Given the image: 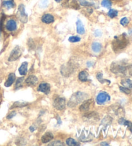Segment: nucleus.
<instances>
[{
  "label": "nucleus",
  "instance_id": "72a5a7b5",
  "mask_svg": "<svg viewBox=\"0 0 132 146\" xmlns=\"http://www.w3.org/2000/svg\"><path fill=\"white\" fill-rule=\"evenodd\" d=\"M120 23L121 25H123L124 27H126L127 25L129 23V19L127 17H123L122 18L120 21Z\"/></svg>",
  "mask_w": 132,
  "mask_h": 146
},
{
  "label": "nucleus",
  "instance_id": "7c9ffc66",
  "mask_svg": "<svg viewBox=\"0 0 132 146\" xmlns=\"http://www.w3.org/2000/svg\"><path fill=\"white\" fill-rule=\"evenodd\" d=\"M108 16L110 17V18H114V17L117 16L118 11H116V10H115V9H110L108 12Z\"/></svg>",
  "mask_w": 132,
  "mask_h": 146
},
{
  "label": "nucleus",
  "instance_id": "5701e85b",
  "mask_svg": "<svg viewBox=\"0 0 132 146\" xmlns=\"http://www.w3.org/2000/svg\"><path fill=\"white\" fill-rule=\"evenodd\" d=\"M121 84L128 89L132 88V80L129 79H124L121 80Z\"/></svg>",
  "mask_w": 132,
  "mask_h": 146
},
{
  "label": "nucleus",
  "instance_id": "a19ab883",
  "mask_svg": "<svg viewBox=\"0 0 132 146\" xmlns=\"http://www.w3.org/2000/svg\"><path fill=\"white\" fill-rule=\"evenodd\" d=\"M55 1L56 2H57V3H59V2H61V0H55Z\"/></svg>",
  "mask_w": 132,
  "mask_h": 146
},
{
  "label": "nucleus",
  "instance_id": "f3484780",
  "mask_svg": "<svg viewBox=\"0 0 132 146\" xmlns=\"http://www.w3.org/2000/svg\"><path fill=\"white\" fill-rule=\"evenodd\" d=\"M54 139V135L51 132H47L42 136L41 142L43 143H47Z\"/></svg>",
  "mask_w": 132,
  "mask_h": 146
},
{
  "label": "nucleus",
  "instance_id": "6e6552de",
  "mask_svg": "<svg viewBox=\"0 0 132 146\" xmlns=\"http://www.w3.org/2000/svg\"><path fill=\"white\" fill-rule=\"evenodd\" d=\"M109 112H110L111 115H114L115 116H117L120 118L123 117L124 115V111L121 108L120 106L117 105H113L109 108Z\"/></svg>",
  "mask_w": 132,
  "mask_h": 146
},
{
  "label": "nucleus",
  "instance_id": "0eeeda50",
  "mask_svg": "<svg viewBox=\"0 0 132 146\" xmlns=\"http://www.w3.org/2000/svg\"><path fill=\"white\" fill-rule=\"evenodd\" d=\"M21 54L22 51L21 48L19 46H16L13 50H12V52L11 53V55H10L8 59V61L10 62L16 61V60L19 59V57H21Z\"/></svg>",
  "mask_w": 132,
  "mask_h": 146
},
{
  "label": "nucleus",
  "instance_id": "6ab92c4d",
  "mask_svg": "<svg viewBox=\"0 0 132 146\" xmlns=\"http://www.w3.org/2000/svg\"><path fill=\"white\" fill-rule=\"evenodd\" d=\"M19 73L21 75H26L28 72V62H23L19 68Z\"/></svg>",
  "mask_w": 132,
  "mask_h": 146
},
{
  "label": "nucleus",
  "instance_id": "c85d7f7f",
  "mask_svg": "<svg viewBox=\"0 0 132 146\" xmlns=\"http://www.w3.org/2000/svg\"><path fill=\"white\" fill-rule=\"evenodd\" d=\"M101 5L106 9H110L111 7V1L110 0H103L101 2Z\"/></svg>",
  "mask_w": 132,
  "mask_h": 146
},
{
  "label": "nucleus",
  "instance_id": "f257e3e1",
  "mask_svg": "<svg viewBox=\"0 0 132 146\" xmlns=\"http://www.w3.org/2000/svg\"><path fill=\"white\" fill-rule=\"evenodd\" d=\"M110 71L119 76H132V64L124 61L113 62L110 66Z\"/></svg>",
  "mask_w": 132,
  "mask_h": 146
},
{
  "label": "nucleus",
  "instance_id": "4be33fe9",
  "mask_svg": "<svg viewBox=\"0 0 132 146\" xmlns=\"http://www.w3.org/2000/svg\"><path fill=\"white\" fill-rule=\"evenodd\" d=\"M119 123L121 125H126V126L128 127L129 130L132 133V122L128 121V120H126L123 117H121V119L119 120Z\"/></svg>",
  "mask_w": 132,
  "mask_h": 146
},
{
  "label": "nucleus",
  "instance_id": "7ed1b4c3",
  "mask_svg": "<svg viewBox=\"0 0 132 146\" xmlns=\"http://www.w3.org/2000/svg\"><path fill=\"white\" fill-rule=\"evenodd\" d=\"M87 96L88 94H86L85 92H77L75 93L70 97L69 101L68 102V106L70 108L77 106L79 104L82 103L86 99Z\"/></svg>",
  "mask_w": 132,
  "mask_h": 146
},
{
  "label": "nucleus",
  "instance_id": "aec40b11",
  "mask_svg": "<svg viewBox=\"0 0 132 146\" xmlns=\"http://www.w3.org/2000/svg\"><path fill=\"white\" fill-rule=\"evenodd\" d=\"M88 77H89V74H88V73L86 72V70L81 71L79 74V75H78L79 79L82 82L88 81Z\"/></svg>",
  "mask_w": 132,
  "mask_h": 146
},
{
  "label": "nucleus",
  "instance_id": "ddd939ff",
  "mask_svg": "<svg viewBox=\"0 0 132 146\" xmlns=\"http://www.w3.org/2000/svg\"><path fill=\"white\" fill-rule=\"evenodd\" d=\"M63 6L75 10H78L80 9L79 5L77 2L75 0H67L64 3H63Z\"/></svg>",
  "mask_w": 132,
  "mask_h": 146
},
{
  "label": "nucleus",
  "instance_id": "b1692460",
  "mask_svg": "<svg viewBox=\"0 0 132 146\" xmlns=\"http://www.w3.org/2000/svg\"><path fill=\"white\" fill-rule=\"evenodd\" d=\"M3 6L7 9H11L15 7V3L13 0H7L3 2Z\"/></svg>",
  "mask_w": 132,
  "mask_h": 146
},
{
  "label": "nucleus",
  "instance_id": "20e7f679",
  "mask_svg": "<svg viewBox=\"0 0 132 146\" xmlns=\"http://www.w3.org/2000/svg\"><path fill=\"white\" fill-rule=\"evenodd\" d=\"M83 119L86 122L92 124V123H95L98 122L100 119V117L97 112L87 111L83 115Z\"/></svg>",
  "mask_w": 132,
  "mask_h": 146
},
{
  "label": "nucleus",
  "instance_id": "a211bd4d",
  "mask_svg": "<svg viewBox=\"0 0 132 146\" xmlns=\"http://www.w3.org/2000/svg\"><path fill=\"white\" fill-rule=\"evenodd\" d=\"M15 79H16V75H15L14 73H11L9 75L8 79L6 80L5 83V87H10L14 84L15 81Z\"/></svg>",
  "mask_w": 132,
  "mask_h": 146
},
{
  "label": "nucleus",
  "instance_id": "79ce46f5",
  "mask_svg": "<svg viewBox=\"0 0 132 146\" xmlns=\"http://www.w3.org/2000/svg\"><path fill=\"white\" fill-rule=\"evenodd\" d=\"M0 99H1V95H0Z\"/></svg>",
  "mask_w": 132,
  "mask_h": 146
},
{
  "label": "nucleus",
  "instance_id": "473e14b6",
  "mask_svg": "<svg viewBox=\"0 0 132 146\" xmlns=\"http://www.w3.org/2000/svg\"><path fill=\"white\" fill-rule=\"evenodd\" d=\"M68 41L71 42H77L81 41V38L78 36H72L69 37Z\"/></svg>",
  "mask_w": 132,
  "mask_h": 146
},
{
  "label": "nucleus",
  "instance_id": "ea45409f",
  "mask_svg": "<svg viewBox=\"0 0 132 146\" xmlns=\"http://www.w3.org/2000/svg\"><path fill=\"white\" fill-rule=\"evenodd\" d=\"M109 144L106 142H102L101 143V145H108Z\"/></svg>",
  "mask_w": 132,
  "mask_h": 146
},
{
  "label": "nucleus",
  "instance_id": "39448f33",
  "mask_svg": "<svg viewBox=\"0 0 132 146\" xmlns=\"http://www.w3.org/2000/svg\"><path fill=\"white\" fill-rule=\"evenodd\" d=\"M94 106V100L93 99L85 100L80 106L79 110L82 112H87Z\"/></svg>",
  "mask_w": 132,
  "mask_h": 146
},
{
  "label": "nucleus",
  "instance_id": "393cba45",
  "mask_svg": "<svg viewBox=\"0 0 132 146\" xmlns=\"http://www.w3.org/2000/svg\"><path fill=\"white\" fill-rule=\"evenodd\" d=\"M92 49L94 52H99L102 49V44L98 42H94L92 45Z\"/></svg>",
  "mask_w": 132,
  "mask_h": 146
},
{
  "label": "nucleus",
  "instance_id": "2f4dec72",
  "mask_svg": "<svg viewBox=\"0 0 132 146\" xmlns=\"http://www.w3.org/2000/svg\"><path fill=\"white\" fill-rule=\"evenodd\" d=\"M79 1L81 5H82L83 7H91L93 5V4L92 3L88 2L86 1V0H79Z\"/></svg>",
  "mask_w": 132,
  "mask_h": 146
},
{
  "label": "nucleus",
  "instance_id": "9b49d317",
  "mask_svg": "<svg viewBox=\"0 0 132 146\" xmlns=\"http://www.w3.org/2000/svg\"><path fill=\"white\" fill-rule=\"evenodd\" d=\"M53 106L56 110L62 111L66 107V100L63 97H57L53 102Z\"/></svg>",
  "mask_w": 132,
  "mask_h": 146
},
{
  "label": "nucleus",
  "instance_id": "c9c22d12",
  "mask_svg": "<svg viewBox=\"0 0 132 146\" xmlns=\"http://www.w3.org/2000/svg\"><path fill=\"white\" fill-rule=\"evenodd\" d=\"M49 145H64V144H63V142H61V141L57 140L53 142L52 143H50V144H49Z\"/></svg>",
  "mask_w": 132,
  "mask_h": 146
},
{
  "label": "nucleus",
  "instance_id": "58836bf2",
  "mask_svg": "<svg viewBox=\"0 0 132 146\" xmlns=\"http://www.w3.org/2000/svg\"><path fill=\"white\" fill-rule=\"evenodd\" d=\"M29 129L30 130V131H31V132H34V131L35 130V128L34 127H33V126H30L29 127Z\"/></svg>",
  "mask_w": 132,
  "mask_h": 146
},
{
  "label": "nucleus",
  "instance_id": "4c0bfd02",
  "mask_svg": "<svg viewBox=\"0 0 132 146\" xmlns=\"http://www.w3.org/2000/svg\"><path fill=\"white\" fill-rule=\"evenodd\" d=\"M94 35H95V37H100L101 35H102V33H101V32L100 31H99V30H97V31H95Z\"/></svg>",
  "mask_w": 132,
  "mask_h": 146
},
{
  "label": "nucleus",
  "instance_id": "dca6fc26",
  "mask_svg": "<svg viewBox=\"0 0 132 146\" xmlns=\"http://www.w3.org/2000/svg\"><path fill=\"white\" fill-rule=\"evenodd\" d=\"M41 21L46 24L52 23L54 21V17L50 14H45L42 16Z\"/></svg>",
  "mask_w": 132,
  "mask_h": 146
},
{
  "label": "nucleus",
  "instance_id": "c756f323",
  "mask_svg": "<svg viewBox=\"0 0 132 146\" xmlns=\"http://www.w3.org/2000/svg\"><path fill=\"white\" fill-rule=\"evenodd\" d=\"M66 143H67V144L69 146H75V145H79L78 143L72 138H68L67 141H66Z\"/></svg>",
  "mask_w": 132,
  "mask_h": 146
},
{
  "label": "nucleus",
  "instance_id": "2eb2a0df",
  "mask_svg": "<svg viewBox=\"0 0 132 146\" xmlns=\"http://www.w3.org/2000/svg\"><path fill=\"white\" fill-rule=\"evenodd\" d=\"M25 83L28 86H35V85H37L38 83V79L36 76L35 75H30V76L27 78V79L25 80Z\"/></svg>",
  "mask_w": 132,
  "mask_h": 146
},
{
  "label": "nucleus",
  "instance_id": "9d476101",
  "mask_svg": "<svg viewBox=\"0 0 132 146\" xmlns=\"http://www.w3.org/2000/svg\"><path fill=\"white\" fill-rule=\"evenodd\" d=\"M17 16H18L19 19L23 23H26L28 21V16L25 13V6L23 4L19 5L18 7V12H17Z\"/></svg>",
  "mask_w": 132,
  "mask_h": 146
},
{
  "label": "nucleus",
  "instance_id": "f704fd0d",
  "mask_svg": "<svg viewBox=\"0 0 132 146\" xmlns=\"http://www.w3.org/2000/svg\"><path fill=\"white\" fill-rule=\"evenodd\" d=\"M119 89H120L121 92L124 93V94H129L131 92L130 89H128V88H125L124 86H120L119 87Z\"/></svg>",
  "mask_w": 132,
  "mask_h": 146
},
{
  "label": "nucleus",
  "instance_id": "cd10ccee",
  "mask_svg": "<svg viewBox=\"0 0 132 146\" xmlns=\"http://www.w3.org/2000/svg\"><path fill=\"white\" fill-rule=\"evenodd\" d=\"M25 80L24 77H19L17 79L16 84H15V90H19L22 88L23 83Z\"/></svg>",
  "mask_w": 132,
  "mask_h": 146
},
{
  "label": "nucleus",
  "instance_id": "f8f14e48",
  "mask_svg": "<svg viewBox=\"0 0 132 146\" xmlns=\"http://www.w3.org/2000/svg\"><path fill=\"white\" fill-rule=\"evenodd\" d=\"M37 91L42 92L43 94L48 95L50 92V85L49 83L43 82L40 84L37 88Z\"/></svg>",
  "mask_w": 132,
  "mask_h": 146
},
{
  "label": "nucleus",
  "instance_id": "e433bc0d",
  "mask_svg": "<svg viewBox=\"0 0 132 146\" xmlns=\"http://www.w3.org/2000/svg\"><path fill=\"white\" fill-rule=\"evenodd\" d=\"M16 111H12V112L10 113L8 115H7V119H11L12 117H14V116L16 115Z\"/></svg>",
  "mask_w": 132,
  "mask_h": 146
},
{
  "label": "nucleus",
  "instance_id": "412c9836",
  "mask_svg": "<svg viewBox=\"0 0 132 146\" xmlns=\"http://www.w3.org/2000/svg\"><path fill=\"white\" fill-rule=\"evenodd\" d=\"M76 27H77V32L79 34L82 35L85 33V27H84L83 23L81 22L80 20H78V21L76 22Z\"/></svg>",
  "mask_w": 132,
  "mask_h": 146
},
{
  "label": "nucleus",
  "instance_id": "423d86ee",
  "mask_svg": "<svg viewBox=\"0 0 132 146\" xmlns=\"http://www.w3.org/2000/svg\"><path fill=\"white\" fill-rule=\"evenodd\" d=\"M75 70V65L71 62H68L67 64L63 65L61 67V72L63 75H64L65 77H68L70 74H72V73L74 72Z\"/></svg>",
  "mask_w": 132,
  "mask_h": 146
},
{
  "label": "nucleus",
  "instance_id": "a878e982",
  "mask_svg": "<svg viewBox=\"0 0 132 146\" xmlns=\"http://www.w3.org/2000/svg\"><path fill=\"white\" fill-rule=\"evenodd\" d=\"M29 105V103L27 102H19V101H16L11 106V107L10 109H14V108H22V107H25L26 106Z\"/></svg>",
  "mask_w": 132,
  "mask_h": 146
},
{
  "label": "nucleus",
  "instance_id": "1a4fd4ad",
  "mask_svg": "<svg viewBox=\"0 0 132 146\" xmlns=\"http://www.w3.org/2000/svg\"><path fill=\"white\" fill-rule=\"evenodd\" d=\"M110 100V96L108 94L105 92H101L97 95L96 98V101L98 104H104L106 102H108Z\"/></svg>",
  "mask_w": 132,
  "mask_h": 146
},
{
  "label": "nucleus",
  "instance_id": "f03ea898",
  "mask_svg": "<svg viewBox=\"0 0 132 146\" xmlns=\"http://www.w3.org/2000/svg\"><path fill=\"white\" fill-rule=\"evenodd\" d=\"M129 44V40L126 34L124 33L119 36L114 37L113 41L111 42L112 49L115 52H119L124 50Z\"/></svg>",
  "mask_w": 132,
  "mask_h": 146
},
{
  "label": "nucleus",
  "instance_id": "4468645a",
  "mask_svg": "<svg viewBox=\"0 0 132 146\" xmlns=\"http://www.w3.org/2000/svg\"><path fill=\"white\" fill-rule=\"evenodd\" d=\"M5 28L7 31L9 32H14L17 29V23L15 20L9 19L7 21L5 24Z\"/></svg>",
  "mask_w": 132,
  "mask_h": 146
},
{
  "label": "nucleus",
  "instance_id": "bb28decb",
  "mask_svg": "<svg viewBox=\"0 0 132 146\" xmlns=\"http://www.w3.org/2000/svg\"><path fill=\"white\" fill-rule=\"evenodd\" d=\"M96 78H97V80L102 84L104 83H108V84H110V81L109 80H106L103 78V75L101 72H98L97 74H96Z\"/></svg>",
  "mask_w": 132,
  "mask_h": 146
}]
</instances>
